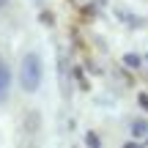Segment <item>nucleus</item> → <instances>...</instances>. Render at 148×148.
<instances>
[{
	"instance_id": "obj_7",
	"label": "nucleus",
	"mask_w": 148,
	"mask_h": 148,
	"mask_svg": "<svg viewBox=\"0 0 148 148\" xmlns=\"http://www.w3.org/2000/svg\"><path fill=\"white\" fill-rule=\"evenodd\" d=\"M126 148H140V145H134V143H129V145H126Z\"/></svg>"
},
{
	"instance_id": "obj_6",
	"label": "nucleus",
	"mask_w": 148,
	"mask_h": 148,
	"mask_svg": "<svg viewBox=\"0 0 148 148\" xmlns=\"http://www.w3.org/2000/svg\"><path fill=\"white\" fill-rule=\"evenodd\" d=\"M140 104H143V107H148V96H145V93L140 96Z\"/></svg>"
},
{
	"instance_id": "obj_2",
	"label": "nucleus",
	"mask_w": 148,
	"mask_h": 148,
	"mask_svg": "<svg viewBox=\"0 0 148 148\" xmlns=\"http://www.w3.org/2000/svg\"><path fill=\"white\" fill-rule=\"evenodd\" d=\"M11 82H14L11 66H8V60L0 55V104H3V101H8V96H11Z\"/></svg>"
},
{
	"instance_id": "obj_3",
	"label": "nucleus",
	"mask_w": 148,
	"mask_h": 148,
	"mask_svg": "<svg viewBox=\"0 0 148 148\" xmlns=\"http://www.w3.org/2000/svg\"><path fill=\"white\" fill-rule=\"evenodd\" d=\"M132 132H134V137H143V134L148 132V123H143V121H134V123H132Z\"/></svg>"
},
{
	"instance_id": "obj_1",
	"label": "nucleus",
	"mask_w": 148,
	"mask_h": 148,
	"mask_svg": "<svg viewBox=\"0 0 148 148\" xmlns=\"http://www.w3.org/2000/svg\"><path fill=\"white\" fill-rule=\"evenodd\" d=\"M44 69H41V55L38 52H25L19 60V88L25 93H36L41 85Z\"/></svg>"
},
{
	"instance_id": "obj_4",
	"label": "nucleus",
	"mask_w": 148,
	"mask_h": 148,
	"mask_svg": "<svg viewBox=\"0 0 148 148\" xmlns=\"http://www.w3.org/2000/svg\"><path fill=\"white\" fill-rule=\"evenodd\" d=\"M123 63L132 66V69H137V66H140V58H137V55H126V58H123Z\"/></svg>"
},
{
	"instance_id": "obj_5",
	"label": "nucleus",
	"mask_w": 148,
	"mask_h": 148,
	"mask_svg": "<svg viewBox=\"0 0 148 148\" xmlns=\"http://www.w3.org/2000/svg\"><path fill=\"white\" fill-rule=\"evenodd\" d=\"M8 3H11V0H0V11H5V8H8Z\"/></svg>"
}]
</instances>
